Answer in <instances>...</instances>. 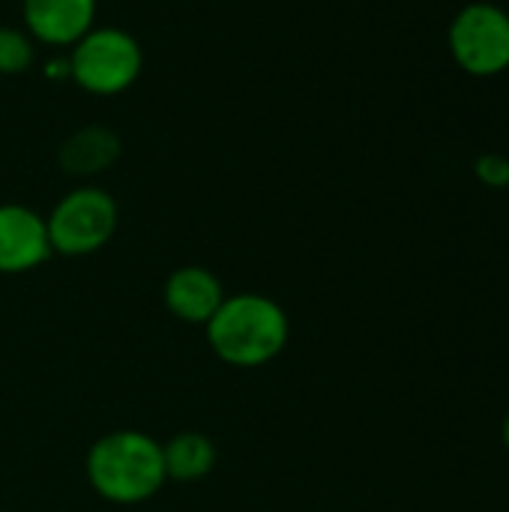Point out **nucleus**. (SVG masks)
<instances>
[{
	"mask_svg": "<svg viewBox=\"0 0 509 512\" xmlns=\"http://www.w3.org/2000/svg\"><path fill=\"white\" fill-rule=\"evenodd\" d=\"M204 336L222 363L237 369H258L285 351L291 339V318L267 294H231L204 324Z\"/></svg>",
	"mask_w": 509,
	"mask_h": 512,
	"instance_id": "f257e3e1",
	"label": "nucleus"
},
{
	"mask_svg": "<svg viewBox=\"0 0 509 512\" xmlns=\"http://www.w3.org/2000/svg\"><path fill=\"white\" fill-rule=\"evenodd\" d=\"M87 483L90 489L120 507H135L159 495L168 483L162 444L138 429H117L102 435L87 450Z\"/></svg>",
	"mask_w": 509,
	"mask_h": 512,
	"instance_id": "f03ea898",
	"label": "nucleus"
},
{
	"mask_svg": "<svg viewBox=\"0 0 509 512\" xmlns=\"http://www.w3.org/2000/svg\"><path fill=\"white\" fill-rule=\"evenodd\" d=\"M141 69V42L123 27H93L69 51V81L90 96L126 93Z\"/></svg>",
	"mask_w": 509,
	"mask_h": 512,
	"instance_id": "7ed1b4c3",
	"label": "nucleus"
},
{
	"mask_svg": "<svg viewBox=\"0 0 509 512\" xmlns=\"http://www.w3.org/2000/svg\"><path fill=\"white\" fill-rule=\"evenodd\" d=\"M120 222L117 201L99 186H78L66 192L45 216L51 252L63 258H84L108 246Z\"/></svg>",
	"mask_w": 509,
	"mask_h": 512,
	"instance_id": "20e7f679",
	"label": "nucleus"
},
{
	"mask_svg": "<svg viewBox=\"0 0 509 512\" xmlns=\"http://www.w3.org/2000/svg\"><path fill=\"white\" fill-rule=\"evenodd\" d=\"M453 60L474 78H492L509 69V12L477 0L456 12L447 30Z\"/></svg>",
	"mask_w": 509,
	"mask_h": 512,
	"instance_id": "39448f33",
	"label": "nucleus"
},
{
	"mask_svg": "<svg viewBox=\"0 0 509 512\" xmlns=\"http://www.w3.org/2000/svg\"><path fill=\"white\" fill-rule=\"evenodd\" d=\"M51 255L45 216L27 204H0V273H30Z\"/></svg>",
	"mask_w": 509,
	"mask_h": 512,
	"instance_id": "423d86ee",
	"label": "nucleus"
},
{
	"mask_svg": "<svg viewBox=\"0 0 509 512\" xmlns=\"http://www.w3.org/2000/svg\"><path fill=\"white\" fill-rule=\"evenodd\" d=\"M99 0H21L24 30L33 42L72 48L96 27Z\"/></svg>",
	"mask_w": 509,
	"mask_h": 512,
	"instance_id": "0eeeda50",
	"label": "nucleus"
},
{
	"mask_svg": "<svg viewBox=\"0 0 509 512\" xmlns=\"http://www.w3.org/2000/svg\"><path fill=\"white\" fill-rule=\"evenodd\" d=\"M225 297L228 294H225L219 276L213 270H207V267H198V264L174 270L165 279V288H162L165 309L177 321L195 324V327H204L216 315V309L222 306Z\"/></svg>",
	"mask_w": 509,
	"mask_h": 512,
	"instance_id": "6e6552de",
	"label": "nucleus"
},
{
	"mask_svg": "<svg viewBox=\"0 0 509 512\" xmlns=\"http://www.w3.org/2000/svg\"><path fill=\"white\" fill-rule=\"evenodd\" d=\"M120 150H123V144H120L117 132H111L108 126H84L60 144L57 159L66 174L93 177V174L111 168L117 162Z\"/></svg>",
	"mask_w": 509,
	"mask_h": 512,
	"instance_id": "1a4fd4ad",
	"label": "nucleus"
},
{
	"mask_svg": "<svg viewBox=\"0 0 509 512\" xmlns=\"http://www.w3.org/2000/svg\"><path fill=\"white\" fill-rule=\"evenodd\" d=\"M165 477L174 483H198L216 468V444L201 432H180L162 444Z\"/></svg>",
	"mask_w": 509,
	"mask_h": 512,
	"instance_id": "9d476101",
	"label": "nucleus"
},
{
	"mask_svg": "<svg viewBox=\"0 0 509 512\" xmlns=\"http://www.w3.org/2000/svg\"><path fill=\"white\" fill-rule=\"evenodd\" d=\"M36 42L21 27H0V75H21L33 66Z\"/></svg>",
	"mask_w": 509,
	"mask_h": 512,
	"instance_id": "9b49d317",
	"label": "nucleus"
},
{
	"mask_svg": "<svg viewBox=\"0 0 509 512\" xmlns=\"http://www.w3.org/2000/svg\"><path fill=\"white\" fill-rule=\"evenodd\" d=\"M474 174L489 189H507L509 186V159L504 153H483L474 162Z\"/></svg>",
	"mask_w": 509,
	"mask_h": 512,
	"instance_id": "f8f14e48",
	"label": "nucleus"
},
{
	"mask_svg": "<svg viewBox=\"0 0 509 512\" xmlns=\"http://www.w3.org/2000/svg\"><path fill=\"white\" fill-rule=\"evenodd\" d=\"M45 78H54V81L66 78V81H69V57H54V60H48V63H45Z\"/></svg>",
	"mask_w": 509,
	"mask_h": 512,
	"instance_id": "ddd939ff",
	"label": "nucleus"
},
{
	"mask_svg": "<svg viewBox=\"0 0 509 512\" xmlns=\"http://www.w3.org/2000/svg\"><path fill=\"white\" fill-rule=\"evenodd\" d=\"M504 444H507V450H509V414H507V420H504Z\"/></svg>",
	"mask_w": 509,
	"mask_h": 512,
	"instance_id": "4468645a",
	"label": "nucleus"
}]
</instances>
